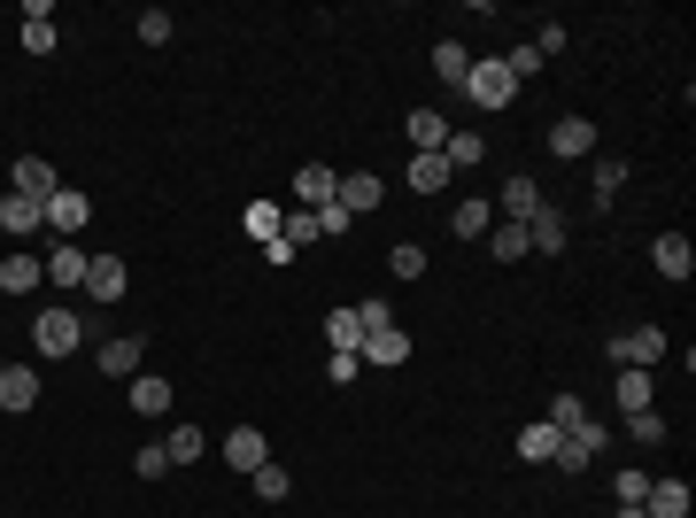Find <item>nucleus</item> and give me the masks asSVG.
Returning a JSON list of instances; mask_svg holds the SVG:
<instances>
[{"instance_id": "72a5a7b5", "label": "nucleus", "mask_w": 696, "mask_h": 518, "mask_svg": "<svg viewBox=\"0 0 696 518\" xmlns=\"http://www.w3.org/2000/svg\"><path fill=\"white\" fill-rule=\"evenodd\" d=\"M627 442H635V449H658V442H665V418H658V410H635V418H627Z\"/></svg>"}, {"instance_id": "f704fd0d", "label": "nucleus", "mask_w": 696, "mask_h": 518, "mask_svg": "<svg viewBox=\"0 0 696 518\" xmlns=\"http://www.w3.org/2000/svg\"><path fill=\"white\" fill-rule=\"evenodd\" d=\"M248 480H255V495H264V503H287V487H295V480H287V465H255Z\"/></svg>"}, {"instance_id": "79ce46f5", "label": "nucleus", "mask_w": 696, "mask_h": 518, "mask_svg": "<svg viewBox=\"0 0 696 518\" xmlns=\"http://www.w3.org/2000/svg\"><path fill=\"white\" fill-rule=\"evenodd\" d=\"M627 186V162H596V202H612Z\"/></svg>"}, {"instance_id": "c9c22d12", "label": "nucleus", "mask_w": 696, "mask_h": 518, "mask_svg": "<svg viewBox=\"0 0 696 518\" xmlns=\"http://www.w3.org/2000/svg\"><path fill=\"white\" fill-rule=\"evenodd\" d=\"M433 70H442L449 85H465V70H472V55H465L457 39H442V47H433Z\"/></svg>"}, {"instance_id": "412c9836", "label": "nucleus", "mask_w": 696, "mask_h": 518, "mask_svg": "<svg viewBox=\"0 0 696 518\" xmlns=\"http://www.w3.org/2000/svg\"><path fill=\"white\" fill-rule=\"evenodd\" d=\"M348 217H357V209H380V179H372V170H348V179H340V194H333Z\"/></svg>"}, {"instance_id": "a211bd4d", "label": "nucleus", "mask_w": 696, "mask_h": 518, "mask_svg": "<svg viewBox=\"0 0 696 518\" xmlns=\"http://www.w3.org/2000/svg\"><path fill=\"white\" fill-rule=\"evenodd\" d=\"M32 287H47V264L39 255H9L0 264V294H32Z\"/></svg>"}, {"instance_id": "20e7f679", "label": "nucleus", "mask_w": 696, "mask_h": 518, "mask_svg": "<svg viewBox=\"0 0 696 518\" xmlns=\"http://www.w3.org/2000/svg\"><path fill=\"white\" fill-rule=\"evenodd\" d=\"M603 449H612V434H603L596 418H580L573 434H557V457H550V465H557V472H588V457H603Z\"/></svg>"}, {"instance_id": "f257e3e1", "label": "nucleus", "mask_w": 696, "mask_h": 518, "mask_svg": "<svg viewBox=\"0 0 696 518\" xmlns=\"http://www.w3.org/2000/svg\"><path fill=\"white\" fill-rule=\"evenodd\" d=\"M77 340H85V325H77V310H70V302H55V310H39V317H32V349H39V357H70Z\"/></svg>"}, {"instance_id": "ddd939ff", "label": "nucleus", "mask_w": 696, "mask_h": 518, "mask_svg": "<svg viewBox=\"0 0 696 518\" xmlns=\"http://www.w3.org/2000/svg\"><path fill=\"white\" fill-rule=\"evenodd\" d=\"M85 294L94 302H124V255H94V264H85Z\"/></svg>"}, {"instance_id": "7ed1b4c3", "label": "nucleus", "mask_w": 696, "mask_h": 518, "mask_svg": "<svg viewBox=\"0 0 696 518\" xmlns=\"http://www.w3.org/2000/svg\"><path fill=\"white\" fill-rule=\"evenodd\" d=\"M465 101H472V109H511V101H518V77H511L503 62H472V70H465Z\"/></svg>"}, {"instance_id": "473e14b6", "label": "nucleus", "mask_w": 696, "mask_h": 518, "mask_svg": "<svg viewBox=\"0 0 696 518\" xmlns=\"http://www.w3.org/2000/svg\"><path fill=\"white\" fill-rule=\"evenodd\" d=\"M387 272H395V279H425V248H418V240H395Z\"/></svg>"}, {"instance_id": "5701e85b", "label": "nucleus", "mask_w": 696, "mask_h": 518, "mask_svg": "<svg viewBox=\"0 0 696 518\" xmlns=\"http://www.w3.org/2000/svg\"><path fill=\"white\" fill-rule=\"evenodd\" d=\"M55 186H62V179H55V170H47L39 155H24V162H16V194H24V202H47Z\"/></svg>"}, {"instance_id": "2eb2a0df", "label": "nucleus", "mask_w": 696, "mask_h": 518, "mask_svg": "<svg viewBox=\"0 0 696 518\" xmlns=\"http://www.w3.org/2000/svg\"><path fill=\"white\" fill-rule=\"evenodd\" d=\"M357 357H372L380 372H395V364H410V333L380 325V333H364V349H357Z\"/></svg>"}, {"instance_id": "7c9ffc66", "label": "nucleus", "mask_w": 696, "mask_h": 518, "mask_svg": "<svg viewBox=\"0 0 696 518\" xmlns=\"http://www.w3.org/2000/svg\"><path fill=\"white\" fill-rule=\"evenodd\" d=\"M279 240H287V248L302 255V248L317 240V209H287V217H279Z\"/></svg>"}, {"instance_id": "6ab92c4d", "label": "nucleus", "mask_w": 696, "mask_h": 518, "mask_svg": "<svg viewBox=\"0 0 696 518\" xmlns=\"http://www.w3.org/2000/svg\"><path fill=\"white\" fill-rule=\"evenodd\" d=\"M643 518H688V487H681V480H650Z\"/></svg>"}, {"instance_id": "423d86ee", "label": "nucleus", "mask_w": 696, "mask_h": 518, "mask_svg": "<svg viewBox=\"0 0 696 518\" xmlns=\"http://www.w3.org/2000/svg\"><path fill=\"white\" fill-rule=\"evenodd\" d=\"M101 372H109V380H140V372H147V340H140V333L101 340Z\"/></svg>"}, {"instance_id": "393cba45", "label": "nucleus", "mask_w": 696, "mask_h": 518, "mask_svg": "<svg viewBox=\"0 0 696 518\" xmlns=\"http://www.w3.org/2000/svg\"><path fill=\"white\" fill-rule=\"evenodd\" d=\"M442 162H449V170H480V162H488V140H480V132H449Z\"/></svg>"}, {"instance_id": "0eeeda50", "label": "nucleus", "mask_w": 696, "mask_h": 518, "mask_svg": "<svg viewBox=\"0 0 696 518\" xmlns=\"http://www.w3.org/2000/svg\"><path fill=\"white\" fill-rule=\"evenodd\" d=\"M535 209H542V186L527 179V170H518V179H503V194H495V217H503V225H527Z\"/></svg>"}, {"instance_id": "dca6fc26", "label": "nucleus", "mask_w": 696, "mask_h": 518, "mask_svg": "<svg viewBox=\"0 0 696 518\" xmlns=\"http://www.w3.org/2000/svg\"><path fill=\"white\" fill-rule=\"evenodd\" d=\"M488 225H495V202H480V194H465V202L449 209V232H457V240H488Z\"/></svg>"}, {"instance_id": "b1692460", "label": "nucleus", "mask_w": 696, "mask_h": 518, "mask_svg": "<svg viewBox=\"0 0 696 518\" xmlns=\"http://www.w3.org/2000/svg\"><path fill=\"white\" fill-rule=\"evenodd\" d=\"M32 225H39V202H24V194L9 186V194H0V232H9V240H24Z\"/></svg>"}, {"instance_id": "4468645a", "label": "nucleus", "mask_w": 696, "mask_h": 518, "mask_svg": "<svg viewBox=\"0 0 696 518\" xmlns=\"http://www.w3.org/2000/svg\"><path fill=\"white\" fill-rule=\"evenodd\" d=\"M403 132H410V147H418V155H442V147H449V117H442V109H410V124H403Z\"/></svg>"}, {"instance_id": "4be33fe9", "label": "nucleus", "mask_w": 696, "mask_h": 518, "mask_svg": "<svg viewBox=\"0 0 696 518\" xmlns=\"http://www.w3.org/2000/svg\"><path fill=\"white\" fill-rule=\"evenodd\" d=\"M550 147H557V155H588V147H596V124H588V117H557V124H550Z\"/></svg>"}, {"instance_id": "a19ab883", "label": "nucleus", "mask_w": 696, "mask_h": 518, "mask_svg": "<svg viewBox=\"0 0 696 518\" xmlns=\"http://www.w3.org/2000/svg\"><path fill=\"white\" fill-rule=\"evenodd\" d=\"M503 70H511V77H535V70H542V47H535V39H527V47H511Z\"/></svg>"}, {"instance_id": "cd10ccee", "label": "nucleus", "mask_w": 696, "mask_h": 518, "mask_svg": "<svg viewBox=\"0 0 696 518\" xmlns=\"http://www.w3.org/2000/svg\"><path fill=\"white\" fill-rule=\"evenodd\" d=\"M488 232H495V264H527V255H535L527 225H488Z\"/></svg>"}, {"instance_id": "ea45409f", "label": "nucleus", "mask_w": 696, "mask_h": 518, "mask_svg": "<svg viewBox=\"0 0 696 518\" xmlns=\"http://www.w3.org/2000/svg\"><path fill=\"white\" fill-rule=\"evenodd\" d=\"M132 472H140V480H163V472H170V457H163V442H147V449H132Z\"/></svg>"}, {"instance_id": "9b49d317", "label": "nucleus", "mask_w": 696, "mask_h": 518, "mask_svg": "<svg viewBox=\"0 0 696 518\" xmlns=\"http://www.w3.org/2000/svg\"><path fill=\"white\" fill-rule=\"evenodd\" d=\"M32 402H39V372H32V364H0V410L24 418Z\"/></svg>"}, {"instance_id": "c85d7f7f", "label": "nucleus", "mask_w": 696, "mask_h": 518, "mask_svg": "<svg viewBox=\"0 0 696 518\" xmlns=\"http://www.w3.org/2000/svg\"><path fill=\"white\" fill-rule=\"evenodd\" d=\"M518 457H527V465H550V457H557V425H550V418L527 425V434H518Z\"/></svg>"}, {"instance_id": "a878e982", "label": "nucleus", "mask_w": 696, "mask_h": 518, "mask_svg": "<svg viewBox=\"0 0 696 518\" xmlns=\"http://www.w3.org/2000/svg\"><path fill=\"white\" fill-rule=\"evenodd\" d=\"M527 240H535V248H542V255H557V248H565V217H557V209H550V202H542V209H535V217H527Z\"/></svg>"}, {"instance_id": "f03ea898", "label": "nucleus", "mask_w": 696, "mask_h": 518, "mask_svg": "<svg viewBox=\"0 0 696 518\" xmlns=\"http://www.w3.org/2000/svg\"><path fill=\"white\" fill-rule=\"evenodd\" d=\"M665 349H673V333H665V325H635V333L612 340V364H620V372H650Z\"/></svg>"}, {"instance_id": "58836bf2", "label": "nucleus", "mask_w": 696, "mask_h": 518, "mask_svg": "<svg viewBox=\"0 0 696 518\" xmlns=\"http://www.w3.org/2000/svg\"><path fill=\"white\" fill-rule=\"evenodd\" d=\"M24 55H55V24L47 16H24Z\"/></svg>"}, {"instance_id": "39448f33", "label": "nucleus", "mask_w": 696, "mask_h": 518, "mask_svg": "<svg viewBox=\"0 0 696 518\" xmlns=\"http://www.w3.org/2000/svg\"><path fill=\"white\" fill-rule=\"evenodd\" d=\"M85 217H94V202H85L77 186H55V194L39 202V225H55V240H77V232H85Z\"/></svg>"}, {"instance_id": "37998d69", "label": "nucleus", "mask_w": 696, "mask_h": 518, "mask_svg": "<svg viewBox=\"0 0 696 518\" xmlns=\"http://www.w3.org/2000/svg\"><path fill=\"white\" fill-rule=\"evenodd\" d=\"M140 39L163 47V39H170V9H140Z\"/></svg>"}, {"instance_id": "9d476101", "label": "nucleus", "mask_w": 696, "mask_h": 518, "mask_svg": "<svg viewBox=\"0 0 696 518\" xmlns=\"http://www.w3.org/2000/svg\"><path fill=\"white\" fill-rule=\"evenodd\" d=\"M85 264H94V255H85L77 240H55V255H47V287H85Z\"/></svg>"}, {"instance_id": "c03bdc74", "label": "nucleus", "mask_w": 696, "mask_h": 518, "mask_svg": "<svg viewBox=\"0 0 696 518\" xmlns=\"http://www.w3.org/2000/svg\"><path fill=\"white\" fill-rule=\"evenodd\" d=\"M348 225H357V217H348V209H340V202H333V209H317V240H340V232H348Z\"/></svg>"}, {"instance_id": "bb28decb", "label": "nucleus", "mask_w": 696, "mask_h": 518, "mask_svg": "<svg viewBox=\"0 0 696 518\" xmlns=\"http://www.w3.org/2000/svg\"><path fill=\"white\" fill-rule=\"evenodd\" d=\"M132 410H140V418H163V410H170V380L140 372V380H132Z\"/></svg>"}, {"instance_id": "2f4dec72", "label": "nucleus", "mask_w": 696, "mask_h": 518, "mask_svg": "<svg viewBox=\"0 0 696 518\" xmlns=\"http://www.w3.org/2000/svg\"><path fill=\"white\" fill-rule=\"evenodd\" d=\"M279 217H287V209H272V202H248V240H264V248H272V240H279Z\"/></svg>"}, {"instance_id": "6e6552de", "label": "nucleus", "mask_w": 696, "mask_h": 518, "mask_svg": "<svg viewBox=\"0 0 696 518\" xmlns=\"http://www.w3.org/2000/svg\"><path fill=\"white\" fill-rule=\"evenodd\" d=\"M225 465H232V472L248 480L255 465H272V442L255 434V425H232V434H225Z\"/></svg>"}, {"instance_id": "1a4fd4ad", "label": "nucleus", "mask_w": 696, "mask_h": 518, "mask_svg": "<svg viewBox=\"0 0 696 518\" xmlns=\"http://www.w3.org/2000/svg\"><path fill=\"white\" fill-rule=\"evenodd\" d=\"M650 264H658V279H673V287H681V279L696 272V248H688L681 232H658V240H650Z\"/></svg>"}, {"instance_id": "c756f323", "label": "nucleus", "mask_w": 696, "mask_h": 518, "mask_svg": "<svg viewBox=\"0 0 696 518\" xmlns=\"http://www.w3.org/2000/svg\"><path fill=\"white\" fill-rule=\"evenodd\" d=\"M202 449H209V442H202V425H170V442H163V457H170V465H194Z\"/></svg>"}, {"instance_id": "de8ad7c7", "label": "nucleus", "mask_w": 696, "mask_h": 518, "mask_svg": "<svg viewBox=\"0 0 696 518\" xmlns=\"http://www.w3.org/2000/svg\"><path fill=\"white\" fill-rule=\"evenodd\" d=\"M620 518H643V503H620Z\"/></svg>"}, {"instance_id": "a18cd8bd", "label": "nucleus", "mask_w": 696, "mask_h": 518, "mask_svg": "<svg viewBox=\"0 0 696 518\" xmlns=\"http://www.w3.org/2000/svg\"><path fill=\"white\" fill-rule=\"evenodd\" d=\"M357 317H364V333H380V325H395V310L372 294V302H357Z\"/></svg>"}, {"instance_id": "e433bc0d", "label": "nucleus", "mask_w": 696, "mask_h": 518, "mask_svg": "<svg viewBox=\"0 0 696 518\" xmlns=\"http://www.w3.org/2000/svg\"><path fill=\"white\" fill-rule=\"evenodd\" d=\"M620 410H650V372H620Z\"/></svg>"}, {"instance_id": "4c0bfd02", "label": "nucleus", "mask_w": 696, "mask_h": 518, "mask_svg": "<svg viewBox=\"0 0 696 518\" xmlns=\"http://www.w3.org/2000/svg\"><path fill=\"white\" fill-rule=\"evenodd\" d=\"M580 418H588V410H580V395H550V425H557V434H573Z\"/></svg>"}, {"instance_id": "f8f14e48", "label": "nucleus", "mask_w": 696, "mask_h": 518, "mask_svg": "<svg viewBox=\"0 0 696 518\" xmlns=\"http://www.w3.org/2000/svg\"><path fill=\"white\" fill-rule=\"evenodd\" d=\"M295 194H302V209H333V194H340V170H333V162H302Z\"/></svg>"}, {"instance_id": "f3484780", "label": "nucleus", "mask_w": 696, "mask_h": 518, "mask_svg": "<svg viewBox=\"0 0 696 518\" xmlns=\"http://www.w3.org/2000/svg\"><path fill=\"white\" fill-rule=\"evenodd\" d=\"M325 340H333V357H357V349H364V317H357V302L325 317Z\"/></svg>"}, {"instance_id": "aec40b11", "label": "nucleus", "mask_w": 696, "mask_h": 518, "mask_svg": "<svg viewBox=\"0 0 696 518\" xmlns=\"http://www.w3.org/2000/svg\"><path fill=\"white\" fill-rule=\"evenodd\" d=\"M449 179H457V170H449L442 155H410V194H425V202H433V194H442Z\"/></svg>"}, {"instance_id": "49530a36", "label": "nucleus", "mask_w": 696, "mask_h": 518, "mask_svg": "<svg viewBox=\"0 0 696 518\" xmlns=\"http://www.w3.org/2000/svg\"><path fill=\"white\" fill-rule=\"evenodd\" d=\"M643 495H650V472L627 465V472H620V503H643Z\"/></svg>"}]
</instances>
